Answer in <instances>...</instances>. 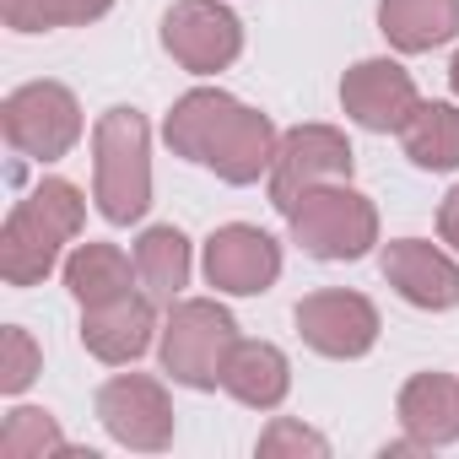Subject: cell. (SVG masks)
Masks as SVG:
<instances>
[{
  "label": "cell",
  "instance_id": "277c9868",
  "mask_svg": "<svg viewBox=\"0 0 459 459\" xmlns=\"http://www.w3.org/2000/svg\"><path fill=\"white\" fill-rule=\"evenodd\" d=\"M238 346V319L216 298H178L168 303V319L157 330V357L162 373L184 389H216L227 351Z\"/></svg>",
  "mask_w": 459,
  "mask_h": 459
},
{
  "label": "cell",
  "instance_id": "e0dca14e",
  "mask_svg": "<svg viewBox=\"0 0 459 459\" xmlns=\"http://www.w3.org/2000/svg\"><path fill=\"white\" fill-rule=\"evenodd\" d=\"M378 33L400 55L443 49L459 33V0H378Z\"/></svg>",
  "mask_w": 459,
  "mask_h": 459
},
{
  "label": "cell",
  "instance_id": "d6986e66",
  "mask_svg": "<svg viewBox=\"0 0 459 459\" xmlns=\"http://www.w3.org/2000/svg\"><path fill=\"white\" fill-rule=\"evenodd\" d=\"M400 146L421 173H454L459 168V103H416V114L400 125Z\"/></svg>",
  "mask_w": 459,
  "mask_h": 459
},
{
  "label": "cell",
  "instance_id": "9c48e42d",
  "mask_svg": "<svg viewBox=\"0 0 459 459\" xmlns=\"http://www.w3.org/2000/svg\"><path fill=\"white\" fill-rule=\"evenodd\" d=\"M357 168V152L346 141V130L335 125H298L281 135V152H276V168H271V205L287 216L314 184H335V178H351Z\"/></svg>",
  "mask_w": 459,
  "mask_h": 459
},
{
  "label": "cell",
  "instance_id": "d4e9b609",
  "mask_svg": "<svg viewBox=\"0 0 459 459\" xmlns=\"http://www.w3.org/2000/svg\"><path fill=\"white\" fill-rule=\"evenodd\" d=\"M437 238L459 255V184L443 195V205H437Z\"/></svg>",
  "mask_w": 459,
  "mask_h": 459
},
{
  "label": "cell",
  "instance_id": "3957f363",
  "mask_svg": "<svg viewBox=\"0 0 459 459\" xmlns=\"http://www.w3.org/2000/svg\"><path fill=\"white\" fill-rule=\"evenodd\" d=\"M92 200L114 227L141 221L152 205V130L125 103L92 125Z\"/></svg>",
  "mask_w": 459,
  "mask_h": 459
},
{
  "label": "cell",
  "instance_id": "7a4b0ae2",
  "mask_svg": "<svg viewBox=\"0 0 459 459\" xmlns=\"http://www.w3.org/2000/svg\"><path fill=\"white\" fill-rule=\"evenodd\" d=\"M87 221V200L71 178H39L6 216V227H0V276H6L12 287H39L65 244L82 233Z\"/></svg>",
  "mask_w": 459,
  "mask_h": 459
},
{
  "label": "cell",
  "instance_id": "52a82bcc",
  "mask_svg": "<svg viewBox=\"0 0 459 459\" xmlns=\"http://www.w3.org/2000/svg\"><path fill=\"white\" fill-rule=\"evenodd\" d=\"M98 421L119 448L135 454H162L173 443V400L162 389V378L152 373H114L108 384H98Z\"/></svg>",
  "mask_w": 459,
  "mask_h": 459
},
{
  "label": "cell",
  "instance_id": "7c38bea8",
  "mask_svg": "<svg viewBox=\"0 0 459 459\" xmlns=\"http://www.w3.org/2000/svg\"><path fill=\"white\" fill-rule=\"evenodd\" d=\"M421 92L411 82V71L400 60H357L346 76H341V108L351 125L373 130V135H400V125L416 114Z\"/></svg>",
  "mask_w": 459,
  "mask_h": 459
},
{
  "label": "cell",
  "instance_id": "4fadbf2b",
  "mask_svg": "<svg viewBox=\"0 0 459 459\" xmlns=\"http://www.w3.org/2000/svg\"><path fill=\"white\" fill-rule=\"evenodd\" d=\"M378 271H384V281H389L411 308L448 314V308L459 303V265H454V255H443V249L427 244V238H394V244H384Z\"/></svg>",
  "mask_w": 459,
  "mask_h": 459
},
{
  "label": "cell",
  "instance_id": "603a6c76",
  "mask_svg": "<svg viewBox=\"0 0 459 459\" xmlns=\"http://www.w3.org/2000/svg\"><path fill=\"white\" fill-rule=\"evenodd\" d=\"M39 373H44L39 341L22 325H6V335H0V394H22Z\"/></svg>",
  "mask_w": 459,
  "mask_h": 459
},
{
  "label": "cell",
  "instance_id": "484cf974",
  "mask_svg": "<svg viewBox=\"0 0 459 459\" xmlns=\"http://www.w3.org/2000/svg\"><path fill=\"white\" fill-rule=\"evenodd\" d=\"M448 87H454V98H459V55L448 60Z\"/></svg>",
  "mask_w": 459,
  "mask_h": 459
},
{
  "label": "cell",
  "instance_id": "8992f818",
  "mask_svg": "<svg viewBox=\"0 0 459 459\" xmlns=\"http://www.w3.org/2000/svg\"><path fill=\"white\" fill-rule=\"evenodd\" d=\"M0 130L12 152L33 162H60L82 141V103L65 82H28L0 103Z\"/></svg>",
  "mask_w": 459,
  "mask_h": 459
},
{
  "label": "cell",
  "instance_id": "ffe728a7",
  "mask_svg": "<svg viewBox=\"0 0 459 459\" xmlns=\"http://www.w3.org/2000/svg\"><path fill=\"white\" fill-rule=\"evenodd\" d=\"M189 238L178 227H146L135 238V276L157 303H178V292L189 287Z\"/></svg>",
  "mask_w": 459,
  "mask_h": 459
},
{
  "label": "cell",
  "instance_id": "9a60e30c",
  "mask_svg": "<svg viewBox=\"0 0 459 459\" xmlns=\"http://www.w3.org/2000/svg\"><path fill=\"white\" fill-rule=\"evenodd\" d=\"M394 416L416 448H448L459 443V378L448 373H411L400 384Z\"/></svg>",
  "mask_w": 459,
  "mask_h": 459
},
{
  "label": "cell",
  "instance_id": "cb8c5ba5",
  "mask_svg": "<svg viewBox=\"0 0 459 459\" xmlns=\"http://www.w3.org/2000/svg\"><path fill=\"white\" fill-rule=\"evenodd\" d=\"M260 454L265 459H330V437L325 432H314V427H303V421H292V416H276L265 432H260Z\"/></svg>",
  "mask_w": 459,
  "mask_h": 459
},
{
  "label": "cell",
  "instance_id": "5b68a950",
  "mask_svg": "<svg viewBox=\"0 0 459 459\" xmlns=\"http://www.w3.org/2000/svg\"><path fill=\"white\" fill-rule=\"evenodd\" d=\"M287 227L292 244L314 260H362L378 244V205L351 178H335V184H314L287 211Z\"/></svg>",
  "mask_w": 459,
  "mask_h": 459
},
{
  "label": "cell",
  "instance_id": "7402d4cb",
  "mask_svg": "<svg viewBox=\"0 0 459 459\" xmlns=\"http://www.w3.org/2000/svg\"><path fill=\"white\" fill-rule=\"evenodd\" d=\"M6 28L17 33H49V28H87L114 12V0H0Z\"/></svg>",
  "mask_w": 459,
  "mask_h": 459
},
{
  "label": "cell",
  "instance_id": "2e32d148",
  "mask_svg": "<svg viewBox=\"0 0 459 459\" xmlns=\"http://www.w3.org/2000/svg\"><path fill=\"white\" fill-rule=\"evenodd\" d=\"M221 389L249 411H276L292 389V362L281 346L238 335V346L227 351V368H221Z\"/></svg>",
  "mask_w": 459,
  "mask_h": 459
},
{
  "label": "cell",
  "instance_id": "30bf717a",
  "mask_svg": "<svg viewBox=\"0 0 459 459\" xmlns=\"http://www.w3.org/2000/svg\"><path fill=\"white\" fill-rule=\"evenodd\" d=\"M200 271L216 292L227 298H260L276 287L281 276V244L265 233V227H249V221H227L205 238V255H200Z\"/></svg>",
  "mask_w": 459,
  "mask_h": 459
},
{
  "label": "cell",
  "instance_id": "5bb4252c",
  "mask_svg": "<svg viewBox=\"0 0 459 459\" xmlns=\"http://www.w3.org/2000/svg\"><path fill=\"white\" fill-rule=\"evenodd\" d=\"M157 298L141 287V292H125V298H108V303H92L82 308V346L108 362V368H125L135 357H146L152 335H157Z\"/></svg>",
  "mask_w": 459,
  "mask_h": 459
},
{
  "label": "cell",
  "instance_id": "ac0fdd59",
  "mask_svg": "<svg viewBox=\"0 0 459 459\" xmlns=\"http://www.w3.org/2000/svg\"><path fill=\"white\" fill-rule=\"evenodd\" d=\"M130 281H141V276H135V260H130L119 244L87 238V244H76V249L65 255V287H71V298H76L82 308L135 292Z\"/></svg>",
  "mask_w": 459,
  "mask_h": 459
},
{
  "label": "cell",
  "instance_id": "44dd1931",
  "mask_svg": "<svg viewBox=\"0 0 459 459\" xmlns=\"http://www.w3.org/2000/svg\"><path fill=\"white\" fill-rule=\"evenodd\" d=\"M55 454H65V459H92V454H76V448L65 443V432H60V421H55L49 411L17 405V411L6 416V427H0V459H55Z\"/></svg>",
  "mask_w": 459,
  "mask_h": 459
},
{
  "label": "cell",
  "instance_id": "8fae6325",
  "mask_svg": "<svg viewBox=\"0 0 459 459\" xmlns=\"http://www.w3.org/2000/svg\"><path fill=\"white\" fill-rule=\"evenodd\" d=\"M298 335L308 351L319 357H335V362H351V357H368L378 346V308L362 298V292H341V287H325V292H308L298 303Z\"/></svg>",
  "mask_w": 459,
  "mask_h": 459
},
{
  "label": "cell",
  "instance_id": "6da1fadb",
  "mask_svg": "<svg viewBox=\"0 0 459 459\" xmlns=\"http://www.w3.org/2000/svg\"><path fill=\"white\" fill-rule=\"evenodd\" d=\"M162 141L173 146V157L211 168L221 184H260L276 168L281 152V130L271 125V114L238 103L221 87H195L184 92L168 119H162Z\"/></svg>",
  "mask_w": 459,
  "mask_h": 459
},
{
  "label": "cell",
  "instance_id": "ba28073f",
  "mask_svg": "<svg viewBox=\"0 0 459 459\" xmlns=\"http://www.w3.org/2000/svg\"><path fill=\"white\" fill-rule=\"evenodd\" d=\"M162 49L189 76H216L244 55V22L221 0H173L162 17Z\"/></svg>",
  "mask_w": 459,
  "mask_h": 459
}]
</instances>
